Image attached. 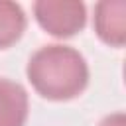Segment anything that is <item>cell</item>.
<instances>
[{"label": "cell", "mask_w": 126, "mask_h": 126, "mask_svg": "<svg viewBox=\"0 0 126 126\" xmlns=\"http://www.w3.org/2000/svg\"><path fill=\"white\" fill-rule=\"evenodd\" d=\"M28 81L47 100H71L89 85V65L85 57L61 43L39 47L28 61Z\"/></svg>", "instance_id": "6da1fadb"}, {"label": "cell", "mask_w": 126, "mask_h": 126, "mask_svg": "<svg viewBox=\"0 0 126 126\" xmlns=\"http://www.w3.org/2000/svg\"><path fill=\"white\" fill-rule=\"evenodd\" d=\"M33 14L37 24L53 37H73L87 24V8L79 0H37Z\"/></svg>", "instance_id": "7a4b0ae2"}, {"label": "cell", "mask_w": 126, "mask_h": 126, "mask_svg": "<svg viewBox=\"0 0 126 126\" xmlns=\"http://www.w3.org/2000/svg\"><path fill=\"white\" fill-rule=\"evenodd\" d=\"M94 32L110 47L126 43V2L102 0L94 6Z\"/></svg>", "instance_id": "3957f363"}, {"label": "cell", "mask_w": 126, "mask_h": 126, "mask_svg": "<svg viewBox=\"0 0 126 126\" xmlns=\"http://www.w3.org/2000/svg\"><path fill=\"white\" fill-rule=\"evenodd\" d=\"M28 93L20 83L0 77V126H26Z\"/></svg>", "instance_id": "277c9868"}, {"label": "cell", "mask_w": 126, "mask_h": 126, "mask_svg": "<svg viewBox=\"0 0 126 126\" xmlns=\"http://www.w3.org/2000/svg\"><path fill=\"white\" fill-rule=\"evenodd\" d=\"M26 14L20 4L0 0V49L14 45L26 32Z\"/></svg>", "instance_id": "5b68a950"}, {"label": "cell", "mask_w": 126, "mask_h": 126, "mask_svg": "<svg viewBox=\"0 0 126 126\" xmlns=\"http://www.w3.org/2000/svg\"><path fill=\"white\" fill-rule=\"evenodd\" d=\"M98 126H126V116L124 112H114V114H108L106 118L100 120Z\"/></svg>", "instance_id": "8992f818"}]
</instances>
